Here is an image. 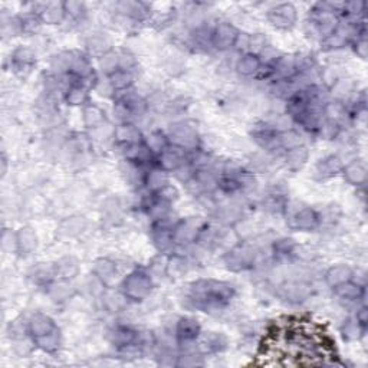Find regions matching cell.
<instances>
[{
	"instance_id": "ba28073f",
	"label": "cell",
	"mask_w": 368,
	"mask_h": 368,
	"mask_svg": "<svg viewBox=\"0 0 368 368\" xmlns=\"http://www.w3.org/2000/svg\"><path fill=\"white\" fill-rule=\"evenodd\" d=\"M341 295L345 298H355L358 296L360 294V287H355V285H341Z\"/></svg>"
},
{
	"instance_id": "8992f818",
	"label": "cell",
	"mask_w": 368,
	"mask_h": 368,
	"mask_svg": "<svg viewBox=\"0 0 368 368\" xmlns=\"http://www.w3.org/2000/svg\"><path fill=\"white\" fill-rule=\"evenodd\" d=\"M296 221H298V227L309 229V227H314V224L316 223V216L309 210H303L300 215H298Z\"/></svg>"
},
{
	"instance_id": "277c9868",
	"label": "cell",
	"mask_w": 368,
	"mask_h": 368,
	"mask_svg": "<svg viewBox=\"0 0 368 368\" xmlns=\"http://www.w3.org/2000/svg\"><path fill=\"white\" fill-rule=\"evenodd\" d=\"M328 275H335V278H328V282L331 285H342L344 282H347V279L351 276V271L348 268H344V266H338V268H334L331 269Z\"/></svg>"
},
{
	"instance_id": "3957f363",
	"label": "cell",
	"mask_w": 368,
	"mask_h": 368,
	"mask_svg": "<svg viewBox=\"0 0 368 368\" xmlns=\"http://www.w3.org/2000/svg\"><path fill=\"white\" fill-rule=\"evenodd\" d=\"M30 328H32L33 335H36L38 338L46 335V334L54 332V324L48 318H45V316H36V318H33V321L30 324Z\"/></svg>"
},
{
	"instance_id": "7a4b0ae2",
	"label": "cell",
	"mask_w": 368,
	"mask_h": 368,
	"mask_svg": "<svg viewBox=\"0 0 368 368\" xmlns=\"http://www.w3.org/2000/svg\"><path fill=\"white\" fill-rule=\"evenodd\" d=\"M199 332H200V327H199L197 321L190 319V318H184V319L180 321L177 334L178 338L181 341H193V340H196Z\"/></svg>"
},
{
	"instance_id": "5b68a950",
	"label": "cell",
	"mask_w": 368,
	"mask_h": 368,
	"mask_svg": "<svg viewBox=\"0 0 368 368\" xmlns=\"http://www.w3.org/2000/svg\"><path fill=\"white\" fill-rule=\"evenodd\" d=\"M258 68H259V59L253 55L245 56L243 61H240V64H239V71L245 75L253 74Z\"/></svg>"
},
{
	"instance_id": "52a82bcc",
	"label": "cell",
	"mask_w": 368,
	"mask_h": 368,
	"mask_svg": "<svg viewBox=\"0 0 368 368\" xmlns=\"http://www.w3.org/2000/svg\"><path fill=\"white\" fill-rule=\"evenodd\" d=\"M134 338H136V334L130 329H120L115 332V342L120 345H128L134 341Z\"/></svg>"
},
{
	"instance_id": "6da1fadb",
	"label": "cell",
	"mask_w": 368,
	"mask_h": 368,
	"mask_svg": "<svg viewBox=\"0 0 368 368\" xmlns=\"http://www.w3.org/2000/svg\"><path fill=\"white\" fill-rule=\"evenodd\" d=\"M335 342L321 324L305 316H284L273 322L262 341L260 357L278 366L327 364Z\"/></svg>"
}]
</instances>
